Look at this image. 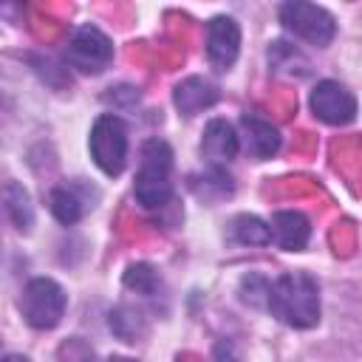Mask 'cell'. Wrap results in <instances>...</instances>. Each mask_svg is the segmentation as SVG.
Wrapping results in <instances>:
<instances>
[{
    "instance_id": "cell-16",
    "label": "cell",
    "mask_w": 362,
    "mask_h": 362,
    "mask_svg": "<svg viewBox=\"0 0 362 362\" xmlns=\"http://www.w3.org/2000/svg\"><path fill=\"white\" fill-rule=\"evenodd\" d=\"M124 286L133 288V291H139V294H153L158 288V274H156L153 266L136 263V266H130L124 272Z\"/></svg>"
},
{
    "instance_id": "cell-10",
    "label": "cell",
    "mask_w": 362,
    "mask_h": 362,
    "mask_svg": "<svg viewBox=\"0 0 362 362\" xmlns=\"http://www.w3.org/2000/svg\"><path fill=\"white\" fill-rule=\"evenodd\" d=\"M218 99V90L212 82L201 79V76H189L184 79L178 88H175V107L184 113V116H195L198 110L215 105Z\"/></svg>"
},
{
    "instance_id": "cell-5",
    "label": "cell",
    "mask_w": 362,
    "mask_h": 362,
    "mask_svg": "<svg viewBox=\"0 0 362 362\" xmlns=\"http://www.w3.org/2000/svg\"><path fill=\"white\" fill-rule=\"evenodd\" d=\"M280 20L283 25L297 34L300 40L311 42V45H328L334 40V17L320 8V6H311V3H283L280 8Z\"/></svg>"
},
{
    "instance_id": "cell-8",
    "label": "cell",
    "mask_w": 362,
    "mask_h": 362,
    "mask_svg": "<svg viewBox=\"0 0 362 362\" xmlns=\"http://www.w3.org/2000/svg\"><path fill=\"white\" fill-rule=\"evenodd\" d=\"M240 28L232 17H215L206 25V54L218 68H229L238 59Z\"/></svg>"
},
{
    "instance_id": "cell-7",
    "label": "cell",
    "mask_w": 362,
    "mask_h": 362,
    "mask_svg": "<svg viewBox=\"0 0 362 362\" xmlns=\"http://www.w3.org/2000/svg\"><path fill=\"white\" fill-rule=\"evenodd\" d=\"M311 110L325 124H348L356 119V99L345 85L325 79L311 90Z\"/></svg>"
},
{
    "instance_id": "cell-14",
    "label": "cell",
    "mask_w": 362,
    "mask_h": 362,
    "mask_svg": "<svg viewBox=\"0 0 362 362\" xmlns=\"http://www.w3.org/2000/svg\"><path fill=\"white\" fill-rule=\"evenodd\" d=\"M232 235H235L238 243H249V246H263V243L272 240L269 226H266L260 218H255V215H240V218H235Z\"/></svg>"
},
{
    "instance_id": "cell-13",
    "label": "cell",
    "mask_w": 362,
    "mask_h": 362,
    "mask_svg": "<svg viewBox=\"0 0 362 362\" xmlns=\"http://www.w3.org/2000/svg\"><path fill=\"white\" fill-rule=\"evenodd\" d=\"M48 206H51L54 218H57L59 223H65V226L76 223V221L82 218V212H85L82 201H79L68 187H57V189L51 192V198H48Z\"/></svg>"
},
{
    "instance_id": "cell-12",
    "label": "cell",
    "mask_w": 362,
    "mask_h": 362,
    "mask_svg": "<svg viewBox=\"0 0 362 362\" xmlns=\"http://www.w3.org/2000/svg\"><path fill=\"white\" fill-rule=\"evenodd\" d=\"M240 127H243V136H246V150L255 158H269V156L277 153L280 133H277L274 124H269L263 119H255V116H243Z\"/></svg>"
},
{
    "instance_id": "cell-9",
    "label": "cell",
    "mask_w": 362,
    "mask_h": 362,
    "mask_svg": "<svg viewBox=\"0 0 362 362\" xmlns=\"http://www.w3.org/2000/svg\"><path fill=\"white\" fill-rule=\"evenodd\" d=\"M201 150L215 164H223V161L235 158V153H238V136H235L232 124H226L223 119H212L206 124V130H204Z\"/></svg>"
},
{
    "instance_id": "cell-3",
    "label": "cell",
    "mask_w": 362,
    "mask_h": 362,
    "mask_svg": "<svg viewBox=\"0 0 362 362\" xmlns=\"http://www.w3.org/2000/svg\"><path fill=\"white\" fill-rule=\"evenodd\" d=\"M65 291L59 283L48 280V277H37L25 286L23 297H20V311L25 317L28 325L34 328H54L62 314H65Z\"/></svg>"
},
{
    "instance_id": "cell-11",
    "label": "cell",
    "mask_w": 362,
    "mask_h": 362,
    "mask_svg": "<svg viewBox=\"0 0 362 362\" xmlns=\"http://www.w3.org/2000/svg\"><path fill=\"white\" fill-rule=\"evenodd\" d=\"M274 232V240L288 249V252H300L305 243H308V235H311V226L305 221V215L300 212H277L272 218V229Z\"/></svg>"
},
{
    "instance_id": "cell-17",
    "label": "cell",
    "mask_w": 362,
    "mask_h": 362,
    "mask_svg": "<svg viewBox=\"0 0 362 362\" xmlns=\"http://www.w3.org/2000/svg\"><path fill=\"white\" fill-rule=\"evenodd\" d=\"M215 362H238V359H235V354L226 342H218L215 345Z\"/></svg>"
},
{
    "instance_id": "cell-1",
    "label": "cell",
    "mask_w": 362,
    "mask_h": 362,
    "mask_svg": "<svg viewBox=\"0 0 362 362\" xmlns=\"http://www.w3.org/2000/svg\"><path fill=\"white\" fill-rule=\"evenodd\" d=\"M266 305L283 322H288L294 328H311L320 320V288H317V280L303 274V272L283 274L274 283H269Z\"/></svg>"
},
{
    "instance_id": "cell-2",
    "label": "cell",
    "mask_w": 362,
    "mask_h": 362,
    "mask_svg": "<svg viewBox=\"0 0 362 362\" xmlns=\"http://www.w3.org/2000/svg\"><path fill=\"white\" fill-rule=\"evenodd\" d=\"M170 170H173V153L161 139H150L141 147V167L136 175V201L144 209H161L173 201V181H170Z\"/></svg>"
},
{
    "instance_id": "cell-4",
    "label": "cell",
    "mask_w": 362,
    "mask_h": 362,
    "mask_svg": "<svg viewBox=\"0 0 362 362\" xmlns=\"http://www.w3.org/2000/svg\"><path fill=\"white\" fill-rule=\"evenodd\" d=\"M90 156L102 173L119 175L127 161V127L119 116H99L90 130Z\"/></svg>"
},
{
    "instance_id": "cell-6",
    "label": "cell",
    "mask_w": 362,
    "mask_h": 362,
    "mask_svg": "<svg viewBox=\"0 0 362 362\" xmlns=\"http://www.w3.org/2000/svg\"><path fill=\"white\" fill-rule=\"evenodd\" d=\"M110 57H113L110 40L99 28H93V25L76 28L74 37L68 40V48H65L68 65H74L82 74H102L107 68Z\"/></svg>"
},
{
    "instance_id": "cell-18",
    "label": "cell",
    "mask_w": 362,
    "mask_h": 362,
    "mask_svg": "<svg viewBox=\"0 0 362 362\" xmlns=\"http://www.w3.org/2000/svg\"><path fill=\"white\" fill-rule=\"evenodd\" d=\"M0 362H28L25 356H17V354H8V356H3Z\"/></svg>"
},
{
    "instance_id": "cell-15",
    "label": "cell",
    "mask_w": 362,
    "mask_h": 362,
    "mask_svg": "<svg viewBox=\"0 0 362 362\" xmlns=\"http://www.w3.org/2000/svg\"><path fill=\"white\" fill-rule=\"evenodd\" d=\"M6 209L11 215V221L20 226V229H28L31 221H34V212H31V201H28V192L20 187V184H8L6 187Z\"/></svg>"
},
{
    "instance_id": "cell-19",
    "label": "cell",
    "mask_w": 362,
    "mask_h": 362,
    "mask_svg": "<svg viewBox=\"0 0 362 362\" xmlns=\"http://www.w3.org/2000/svg\"><path fill=\"white\" fill-rule=\"evenodd\" d=\"M110 362H136V359H124V356H113Z\"/></svg>"
}]
</instances>
